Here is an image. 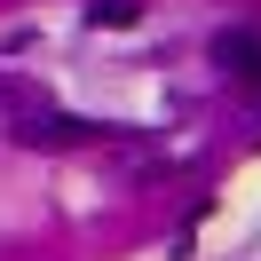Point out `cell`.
<instances>
[{
  "instance_id": "obj_1",
  "label": "cell",
  "mask_w": 261,
  "mask_h": 261,
  "mask_svg": "<svg viewBox=\"0 0 261 261\" xmlns=\"http://www.w3.org/2000/svg\"><path fill=\"white\" fill-rule=\"evenodd\" d=\"M95 119H71V111H24V127H16V143L24 150H80V143H95Z\"/></svg>"
},
{
  "instance_id": "obj_2",
  "label": "cell",
  "mask_w": 261,
  "mask_h": 261,
  "mask_svg": "<svg viewBox=\"0 0 261 261\" xmlns=\"http://www.w3.org/2000/svg\"><path fill=\"white\" fill-rule=\"evenodd\" d=\"M214 64H222L238 87H261V32H222L214 40Z\"/></svg>"
},
{
  "instance_id": "obj_3",
  "label": "cell",
  "mask_w": 261,
  "mask_h": 261,
  "mask_svg": "<svg viewBox=\"0 0 261 261\" xmlns=\"http://www.w3.org/2000/svg\"><path fill=\"white\" fill-rule=\"evenodd\" d=\"M143 8L135 0H87V24H135Z\"/></svg>"
}]
</instances>
